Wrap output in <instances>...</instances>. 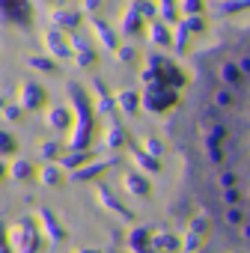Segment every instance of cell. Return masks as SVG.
Masks as SVG:
<instances>
[{
  "mask_svg": "<svg viewBox=\"0 0 250 253\" xmlns=\"http://www.w3.org/2000/svg\"><path fill=\"white\" fill-rule=\"evenodd\" d=\"M167 137L179 211L211 253H250V21L194 51Z\"/></svg>",
  "mask_w": 250,
  "mask_h": 253,
  "instance_id": "obj_1",
  "label": "cell"
}]
</instances>
